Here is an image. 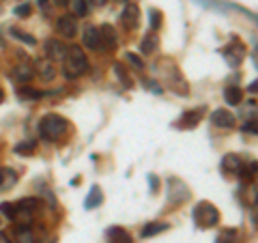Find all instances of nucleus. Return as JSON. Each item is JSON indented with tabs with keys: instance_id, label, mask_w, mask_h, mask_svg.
Listing matches in <instances>:
<instances>
[{
	"instance_id": "f257e3e1",
	"label": "nucleus",
	"mask_w": 258,
	"mask_h": 243,
	"mask_svg": "<svg viewBox=\"0 0 258 243\" xmlns=\"http://www.w3.org/2000/svg\"><path fill=\"white\" fill-rule=\"evenodd\" d=\"M88 69H91V65H88V58H86V54L82 52V47L69 45L67 47V54H64V58H62V71H64V76L74 80V78L84 76Z\"/></svg>"
},
{
	"instance_id": "f03ea898",
	"label": "nucleus",
	"mask_w": 258,
	"mask_h": 243,
	"mask_svg": "<svg viewBox=\"0 0 258 243\" xmlns=\"http://www.w3.org/2000/svg\"><path fill=\"white\" fill-rule=\"evenodd\" d=\"M67 132V120H64L60 114H45L41 120H39V134H41L43 140H50V142H56L60 140Z\"/></svg>"
},
{
	"instance_id": "7ed1b4c3",
	"label": "nucleus",
	"mask_w": 258,
	"mask_h": 243,
	"mask_svg": "<svg viewBox=\"0 0 258 243\" xmlns=\"http://www.w3.org/2000/svg\"><path fill=\"white\" fill-rule=\"evenodd\" d=\"M194 222L203 230L213 228V226H217V222H220V211H217V207L211 205L209 200H203L194 207Z\"/></svg>"
},
{
	"instance_id": "20e7f679",
	"label": "nucleus",
	"mask_w": 258,
	"mask_h": 243,
	"mask_svg": "<svg viewBox=\"0 0 258 243\" xmlns=\"http://www.w3.org/2000/svg\"><path fill=\"white\" fill-rule=\"evenodd\" d=\"M166 196H168V200H170L172 205H183V202L189 200L191 192L181 179L172 176V179H168V183H166Z\"/></svg>"
},
{
	"instance_id": "39448f33",
	"label": "nucleus",
	"mask_w": 258,
	"mask_h": 243,
	"mask_svg": "<svg viewBox=\"0 0 258 243\" xmlns=\"http://www.w3.org/2000/svg\"><path fill=\"white\" fill-rule=\"evenodd\" d=\"M222 54L226 56V60H228L232 67H239L241 63H243V58H245V54H247V47L239 41V39H232V43L228 45V47H224L222 50Z\"/></svg>"
},
{
	"instance_id": "423d86ee",
	"label": "nucleus",
	"mask_w": 258,
	"mask_h": 243,
	"mask_svg": "<svg viewBox=\"0 0 258 243\" xmlns=\"http://www.w3.org/2000/svg\"><path fill=\"white\" fill-rule=\"evenodd\" d=\"M120 22L127 30H136L140 26V7L134 3H127L123 13H120Z\"/></svg>"
},
{
	"instance_id": "0eeeda50",
	"label": "nucleus",
	"mask_w": 258,
	"mask_h": 243,
	"mask_svg": "<svg viewBox=\"0 0 258 243\" xmlns=\"http://www.w3.org/2000/svg\"><path fill=\"white\" fill-rule=\"evenodd\" d=\"M211 123L215 127H222V129H232L235 123H237V118H235V114H232L230 110L220 108V110H215L211 114Z\"/></svg>"
},
{
	"instance_id": "6e6552de",
	"label": "nucleus",
	"mask_w": 258,
	"mask_h": 243,
	"mask_svg": "<svg viewBox=\"0 0 258 243\" xmlns=\"http://www.w3.org/2000/svg\"><path fill=\"white\" fill-rule=\"evenodd\" d=\"M205 116V108H198V110H189V112H185V114L176 120V127H181V129H194L200 120H203Z\"/></svg>"
},
{
	"instance_id": "1a4fd4ad",
	"label": "nucleus",
	"mask_w": 258,
	"mask_h": 243,
	"mask_svg": "<svg viewBox=\"0 0 258 243\" xmlns=\"http://www.w3.org/2000/svg\"><path fill=\"white\" fill-rule=\"evenodd\" d=\"M99 39H101V50H114L118 39H116V30L110 26V24H103L99 26Z\"/></svg>"
},
{
	"instance_id": "9d476101",
	"label": "nucleus",
	"mask_w": 258,
	"mask_h": 243,
	"mask_svg": "<svg viewBox=\"0 0 258 243\" xmlns=\"http://www.w3.org/2000/svg\"><path fill=\"white\" fill-rule=\"evenodd\" d=\"M45 54H47V60H62L64 54H67V47L60 43V39H47L45 41Z\"/></svg>"
},
{
	"instance_id": "9b49d317",
	"label": "nucleus",
	"mask_w": 258,
	"mask_h": 243,
	"mask_svg": "<svg viewBox=\"0 0 258 243\" xmlns=\"http://www.w3.org/2000/svg\"><path fill=\"white\" fill-rule=\"evenodd\" d=\"M56 30H58L60 37H64V39H74L76 30H78L76 20L71 18V15H60L58 22H56Z\"/></svg>"
},
{
	"instance_id": "f8f14e48",
	"label": "nucleus",
	"mask_w": 258,
	"mask_h": 243,
	"mask_svg": "<svg viewBox=\"0 0 258 243\" xmlns=\"http://www.w3.org/2000/svg\"><path fill=\"white\" fill-rule=\"evenodd\" d=\"M32 76H35V69H32L28 63H20V65H15V69H13V74H11V78L15 80V82H20V84L30 82Z\"/></svg>"
},
{
	"instance_id": "ddd939ff",
	"label": "nucleus",
	"mask_w": 258,
	"mask_h": 243,
	"mask_svg": "<svg viewBox=\"0 0 258 243\" xmlns=\"http://www.w3.org/2000/svg\"><path fill=\"white\" fill-rule=\"evenodd\" d=\"M243 168V159L235 153H228V155L222 157V170L224 172H230V174H239V170Z\"/></svg>"
},
{
	"instance_id": "4468645a",
	"label": "nucleus",
	"mask_w": 258,
	"mask_h": 243,
	"mask_svg": "<svg viewBox=\"0 0 258 243\" xmlns=\"http://www.w3.org/2000/svg\"><path fill=\"white\" fill-rule=\"evenodd\" d=\"M84 45L88 47V50H101L99 28L97 26H86L84 28Z\"/></svg>"
},
{
	"instance_id": "2eb2a0df",
	"label": "nucleus",
	"mask_w": 258,
	"mask_h": 243,
	"mask_svg": "<svg viewBox=\"0 0 258 243\" xmlns=\"http://www.w3.org/2000/svg\"><path fill=\"white\" fill-rule=\"evenodd\" d=\"M15 183H18V172L13 168H0V192L15 188Z\"/></svg>"
},
{
	"instance_id": "dca6fc26",
	"label": "nucleus",
	"mask_w": 258,
	"mask_h": 243,
	"mask_svg": "<svg viewBox=\"0 0 258 243\" xmlns=\"http://www.w3.org/2000/svg\"><path fill=\"white\" fill-rule=\"evenodd\" d=\"M106 237L110 243H132V237H129V232L125 228H120V226H112V228L106 230Z\"/></svg>"
},
{
	"instance_id": "f3484780",
	"label": "nucleus",
	"mask_w": 258,
	"mask_h": 243,
	"mask_svg": "<svg viewBox=\"0 0 258 243\" xmlns=\"http://www.w3.org/2000/svg\"><path fill=\"white\" fill-rule=\"evenodd\" d=\"M37 71H39V76H41V78L45 80V82H52V80L56 78L54 63H52V60H47V58L37 60Z\"/></svg>"
},
{
	"instance_id": "a211bd4d",
	"label": "nucleus",
	"mask_w": 258,
	"mask_h": 243,
	"mask_svg": "<svg viewBox=\"0 0 258 243\" xmlns=\"http://www.w3.org/2000/svg\"><path fill=\"white\" fill-rule=\"evenodd\" d=\"M224 99L228 106H239L243 101V91L239 86H226L224 88Z\"/></svg>"
},
{
	"instance_id": "6ab92c4d",
	"label": "nucleus",
	"mask_w": 258,
	"mask_h": 243,
	"mask_svg": "<svg viewBox=\"0 0 258 243\" xmlns=\"http://www.w3.org/2000/svg\"><path fill=\"white\" fill-rule=\"evenodd\" d=\"M45 93L43 91H39V88H32V86H26V84H22L18 88V97L22 101H35V99H41Z\"/></svg>"
},
{
	"instance_id": "aec40b11",
	"label": "nucleus",
	"mask_w": 258,
	"mask_h": 243,
	"mask_svg": "<svg viewBox=\"0 0 258 243\" xmlns=\"http://www.w3.org/2000/svg\"><path fill=\"white\" fill-rule=\"evenodd\" d=\"M103 202V192H101V188H95L88 192V196H86V200H84V207L86 209H95V207H99Z\"/></svg>"
},
{
	"instance_id": "412c9836",
	"label": "nucleus",
	"mask_w": 258,
	"mask_h": 243,
	"mask_svg": "<svg viewBox=\"0 0 258 243\" xmlns=\"http://www.w3.org/2000/svg\"><path fill=\"white\" fill-rule=\"evenodd\" d=\"M67 7H69V11H71V18H84V15L88 13L86 0H69Z\"/></svg>"
},
{
	"instance_id": "4be33fe9",
	"label": "nucleus",
	"mask_w": 258,
	"mask_h": 243,
	"mask_svg": "<svg viewBox=\"0 0 258 243\" xmlns=\"http://www.w3.org/2000/svg\"><path fill=\"white\" fill-rule=\"evenodd\" d=\"M166 230H168V224H164V222H151V224H147L142 228V237L149 239V237H155V234L166 232Z\"/></svg>"
},
{
	"instance_id": "5701e85b",
	"label": "nucleus",
	"mask_w": 258,
	"mask_h": 243,
	"mask_svg": "<svg viewBox=\"0 0 258 243\" xmlns=\"http://www.w3.org/2000/svg\"><path fill=\"white\" fill-rule=\"evenodd\" d=\"M112 69H114V74H116V78L120 80V84H123L125 88H132L134 86V80L129 78V74H127V69L123 67V65L120 63H114L112 65Z\"/></svg>"
},
{
	"instance_id": "b1692460",
	"label": "nucleus",
	"mask_w": 258,
	"mask_h": 243,
	"mask_svg": "<svg viewBox=\"0 0 258 243\" xmlns=\"http://www.w3.org/2000/svg\"><path fill=\"white\" fill-rule=\"evenodd\" d=\"M157 45H159V39H157L155 32H151V35H147V37L142 39L140 50H142L144 54H151V52H155V50H157Z\"/></svg>"
},
{
	"instance_id": "393cba45",
	"label": "nucleus",
	"mask_w": 258,
	"mask_h": 243,
	"mask_svg": "<svg viewBox=\"0 0 258 243\" xmlns=\"http://www.w3.org/2000/svg\"><path fill=\"white\" fill-rule=\"evenodd\" d=\"M18 239H20V243H37V237H35V232L30 230V226H20Z\"/></svg>"
},
{
	"instance_id": "a878e982",
	"label": "nucleus",
	"mask_w": 258,
	"mask_h": 243,
	"mask_svg": "<svg viewBox=\"0 0 258 243\" xmlns=\"http://www.w3.org/2000/svg\"><path fill=\"white\" fill-rule=\"evenodd\" d=\"M35 149H37V140H24L15 144V153H20V155H30V153H35Z\"/></svg>"
},
{
	"instance_id": "bb28decb",
	"label": "nucleus",
	"mask_w": 258,
	"mask_h": 243,
	"mask_svg": "<svg viewBox=\"0 0 258 243\" xmlns=\"http://www.w3.org/2000/svg\"><path fill=\"white\" fill-rule=\"evenodd\" d=\"M9 35H13L15 39H20V41H24V43H28V45H37V39L35 37H30L28 32H24V30H20V28H9Z\"/></svg>"
},
{
	"instance_id": "cd10ccee",
	"label": "nucleus",
	"mask_w": 258,
	"mask_h": 243,
	"mask_svg": "<svg viewBox=\"0 0 258 243\" xmlns=\"http://www.w3.org/2000/svg\"><path fill=\"white\" fill-rule=\"evenodd\" d=\"M217 243H237V230L226 228L217 234Z\"/></svg>"
},
{
	"instance_id": "c85d7f7f",
	"label": "nucleus",
	"mask_w": 258,
	"mask_h": 243,
	"mask_svg": "<svg viewBox=\"0 0 258 243\" xmlns=\"http://www.w3.org/2000/svg\"><path fill=\"white\" fill-rule=\"evenodd\" d=\"M18 207H22V209H26V211H35V209H39L41 207V200L39 198H24V200H20L18 202Z\"/></svg>"
},
{
	"instance_id": "c756f323",
	"label": "nucleus",
	"mask_w": 258,
	"mask_h": 243,
	"mask_svg": "<svg viewBox=\"0 0 258 243\" xmlns=\"http://www.w3.org/2000/svg\"><path fill=\"white\" fill-rule=\"evenodd\" d=\"M149 18H151V28H153V30H159V28H161V20H164V15H161L157 9H149Z\"/></svg>"
},
{
	"instance_id": "7c9ffc66",
	"label": "nucleus",
	"mask_w": 258,
	"mask_h": 243,
	"mask_svg": "<svg viewBox=\"0 0 258 243\" xmlns=\"http://www.w3.org/2000/svg\"><path fill=\"white\" fill-rule=\"evenodd\" d=\"M0 213H3L5 217H9V220L13 222V217H15V205H13V202H0Z\"/></svg>"
},
{
	"instance_id": "2f4dec72",
	"label": "nucleus",
	"mask_w": 258,
	"mask_h": 243,
	"mask_svg": "<svg viewBox=\"0 0 258 243\" xmlns=\"http://www.w3.org/2000/svg\"><path fill=\"white\" fill-rule=\"evenodd\" d=\"M13 13L18 15V18H28V15L32 13V9H30V5H28V3H24V5H20V7H15Z\"/></svg>"
},
{
	"instance_id": "473e14b6",
	"label": "nucleus",
	"mask_w": 258,
	"mask_h": 243,
	"mask_svg": "<svg viewBox=\"0 0 258 243\" xmlns=\"http://www.w3.org/2000/svg\"><path fill=\"white\" fill-rule=\"evenodd\" d=\"M127 60L132 63L136 69H142V67H144V63H142V60H140V58H138V56H136V54H127Z\"/></svg>"
},
{
	"instance_id": "72a5a7b5",
	"label": "nucleus",
	"mask_w": 258,
	"mask_h": 243,
	"mask_svg": "<svg viewBox=\"0 0 258 243\" xmlns=\"http://www.w3.org/2000/svg\"><path fill=\"white\" fill-rule=\"evenodd\" d=\"M243 132H245V134H254V136H256V120H249L247 125H243Z\"/></svg>"
},
{
	"instance_id": "f704fd0d",
	"label": "nucleus",
	"mask_w": 258,
	"mask_h": 243,
	"mask_svg": "<svg viewBox=\"0 0 258 243\" xmlns=\"http://www.w3.org/2000/svg\"><path fill=\"white\" fill-rule=\"evenodd\" d=\"M144 86H151V91H153V93H157V95H159V93H164V91H161V86H159L157 82H153V80H149V82H144Z\"/></svg>"
},
{
	"instance_id": "c9c22d12",
	"label": "nucleus",
	"mask_w": 258,
	"mask_h": 243,
	"mask_svg": "<svg viewBox=\"0 0 258 243\" xmlns=\"http://www.w3.org/2000/svg\"><path fill=\"white\" fill-rule=\"evenodd\" d=\"M149 183H151V190H153V192H157L159 181H157V176H155V174H149Z\"/></svg>"
},
{
	"instance_id": "e433bc0d",
	"label": "nucleus",
	"mask_w": 258,
	"mask_h": 243,
	"mask_svg": "<svg viewBox=\"0 0 258 243\" xmlns=\"http://www.w3.org/2000/svg\"><path fill=\"white\" fill-rule=\"evenodd\" d=\"M106 3H108V0H86L88 7H103Z\"/></svg>"
},
{
	"instance_id": "4c0bfd02",
	"label": "nucleus",
	"mask_w": 258,
	"mask_h": 243,
	"mask_svg": "<svg viewBox=\"0 0 258 243\" xmlns=\"http://www.w3.org/2000/svg\"><path fill=\"white\" fill-rule=\"evenodd\" d=\"M0 243H13L9 237H7V234L5 232H0Z\"/></svg>"
},
{
	"instance_id": "58836bf2",
	"label": "nucleus",
	"mask_w": 258,
	"mask_h": 243,
	"mask_svg": "<svg viewBox=\"0 0 258 243\" xmlns=\"http://www.w3.org/2000/svg\"><path fill=\"white\" fill-rule=\"evenodd\" d=\"M256 86H258V82H256V80H254V82H252V84H249V93H256Z\"/></svg>"
},
{
	"instance_id": "ea45409f",
	"label": "nucleus",
	"mask_w": 258,
	"mask_h": 243,
	"mask_svg": "<svg viewBox=\"0 0 258 243\" xmlns=\"http://www.w3.org/2000/svg\"><path fill=\"white\" fill-rule=\"evenodd\" d=\"M69 0H54V5H67Z\"/></svg>"
},
{
	"instance_id": "a19ab883",
	"label": "nucleus",
	"mask_w": 258,
	"mask_h": 243,
	"mask_svg": "<svg viewBox=\"0 0 258 243\" xmlns=\"http://www.w3.org/2000/svg\"><path fill=\"white\" fill-rule=\"evenodd\" d=\"M45 5H47V0H39V7H41V9H43Z\"/></svg>"
},
{
	"instance_id": "79ce46f5",
	"label": "nucleus",
	"mask_w": 258,
	"mask_h": 243,
	"mask_svg": "<svg viewBox=\"0 0 258 243\" xmlns=\"http://www.w3.org/2000/svg\"><path fill=\"white\" fill-rule=\"evenodd\" d=\"M5 99V93H3V88H0V101H3Z\"/></svg>"
},
{
	"instance_id": "37998d69",
	"label": "nucleus",
	"mask_w": 258,
	"mask_h": 243,
	"mask_svg": "<svg viewBox=\"0 0 258 243\" xmlns=\"http://www.w3.org/2000/svg\"><path fill=\"white\" fill-rule=\"evenodd\" d=\"M118 3H127V0H118Z\"/></svg>"
}]
</instances>
